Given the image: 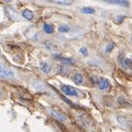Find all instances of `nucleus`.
I'll list each match as a JSON object with an SVG mask.
<instances>
[{"mask_svg":"<svg viewBox=\"0 0 132 132\" xmlns=\"http://www.w3.org/2000/svg\"><path fill=\"white\" fill-rule=\"evenodd\" d=\"M44 46L46 47L47 50H50V51H53V50H55V46L53 45L51 42H45L44 43Z\"/></svg>","mask_w":132,"mask_h":132,"instance_id":"nucleus-19","label":"nucleus"},{"mask_svg":"<svg viewBox=\"0 0 132 132\" xmlns=\"http://www.w3.org/2000/svg\"><path fill=\"white\" fill-rule=\"evenodd\" d=\"M0 77L7 78V79H11V78L14 77V74L11 69H9L8 67H6L5 65H2L1 63H0Z\"/></svg>","mask_w":132,"mask_h":132,"instance_id":"nucleus-1","label":"nucleus"},{"mask_svg":"<svg viewBox=\"0 0 132 132\" xmlns=\"http://www.w3.org/2000/svg\"><path fill=\"white\" fill-rule=\"evenodd\" d=\"M59 31L61 33H68V32H71V27L68 24H61L59 27Z\"/></svg>","mask_w":132,"mask_h":132,"instance_id":"nucleus-13","label":"nucleus"},{"mask_svg":"<svg viewBox=\"0 0 132 132\" xmlns=\"http://www.w3.org/2000/svg\"><path fill=\"white\" fill-rule=\"evenodd\" d=\"M56 3V5H62V6H69L72 5V1H61V0H56V1H52Z\"/></svg>","mask_w":132,"mask_h":132,"instance_id":"nucleus-17","label":"nucleus"},{"mask_svg":"<svg viewBox=\"0 0 132 132\" xmlns=\"http://www.w3.org/2000/svg\"><path fill=\"white\" fill-rule=\"evenodd\" d=\"M131 42H132V35H131Z\"/></svg>","mask_w":132,"mask_h":132,"instance_id":"nucleus-24","label":"nucleus"},{"mask_svg":"<svg viewBox=\"0 0 132 132\" xmlns=\"http://www.w3.org/2000/svg\"><path fill=\"white\" fill-rule=\"evenodd\" d=\"M98 88L101 90V92H107V90L110 89V82L108 79H106V78H100L98 81Z\"/></svg>","mask_w":132,"mask_h":132,"instance_id":"nucleus-4","label":"nucleus"},{"mask_svg":"<svg viewBox=\"0 0 132 132\" xmlns=\"http://www.w3.org/2000/svg\"><path fill=\"white\" fill-rule=\"evenodd\" d=\"M39 67H40L41 71H42L43 73H45V74L50 73V71H51V66H50V64L46 63V62H41Z\"/></svg>","mask_w":132,"mask_h":132,"instance_id":"nucleus-7","label":"nucleus"},{"mask_svg":"<svg viewBox=\"0 0 132 132\" xmlns=\"http://www.w3.org/2000/svg\"><path fill=\"white\" fill-rule=\"evenodd\" d=\"M122 20H123V16H116V20H114V22H117V23H120V21L122 22Z\"/></svg>","mask_w":132,"mask_h":132,"instance_id":"nucleus-21","label":"nucleus"},{"mask_svg":"<svg viewBox=\"0 0 132 132\" xmlns=\"http://www.w3.org/2000/svg\"><path fill=\"white\" fill-rule=\"evenodd\" d=\"M32 86H33V88H34L35 90H39V92H43V90H44V85L41 81H39V80H34V81H33Z\"/></svg>","mask_w":132,"mask_h":132,"instance_id":"nucleus-9","label":"nucleus"},{"mask_svg":"<svg viewBox=\"0 0 132 132\" xmlns=\"http://www.w3.org/2000/svg\"><path fill=\"white\" fill-rule=\"evenodd\" d=\"M59 72H60V74H62V75H67L69 73V67L66 65H62V66H60Z\"/></svg>","mask_w":132,"mask_h":132,"instance_id":"nucleus-15","label":"nucleus"},{"mask_svg":"<svg viewBox=\"0 0 132 132\" xmlns=\"http://www.w3.org/2000/svg\"><path fill=\"white\" fill-rule=\"evenodd\" d=\"M22 15H23V18L27 20H32L34 18V13H33L30 9H24L22 11Z\"/></svg>","mask_w":132,"mask_h":132,"instance_id":"nucleus-8","label":"nucleus"},{"mask_svg":"<svg viewBox=\"0 0 132 132\" xmlns=\"http://www.w3.org/2000/svg\"><path fill=\"white\" fill-rule=\"evenodd\" d=\"M61 90L63 92L66 96H71V97H76L78 96V92L77 89H75L72 86H67V85H62Z\"/></svg>","mask_w":132,"mask_h":132,"instance_id":"nucleus-2","label":"nucleus"},{"mask_svg":"<svg viewBox=\"0 0 132 132\" xmlns=\"http://www.w3.org/2000/svg\"><path fill=\"white\" fill-rule=\"evenodd\" d=\"M74 81H75L77 85L84 84V77H82V75L80 73H76L75 75H74Z\"/></svg>","mask_w":132,"mask_h":132,"instance_id":"nucleus-10","label":"nucleus"},{"mask_svg":"<svg viewBox=\"0 0 132 132\" xmlns=\"http://www.w3.org/2000/svg\"><path fill=\"white\" fill-rule=\"evenodd\" d=\"M0 98H1V93H0Z\"/></svg>","mask_w":132,"mask_h":132,"instance_id":"nucleus-23","label":"nucleus"},{"mask_svg":"<svg viewBox=\"0 0 132 132\" xmlns=\"http://www.w3.org/2000/svg\"><path fill=\"white\" fill-rule=\"evenodd\" d=\"M130 61H131V63H132V56H130V59H129Z\"/></svg>","mask_w":132,"mask_h":132,"instance_id":"nucleus-22","label":"nucleus"},{"mask_svg":"<svg viewBox=\"0 0 132 132\" xmlns=\"http://www.w3.org/2000/svg\"><path fill=\"white\" fill-rule=\"evenodd\" d=\"M113 47H114L113 43H109V44H107V45H106V48H105V52H106V53H110V52L113 50Z\"/></svg>","mask_w":132,"mask_h":132,"instance_id":"nucleus-18","label":"nucleus"},{"mask_svg":"<svg viewBox=\"0 0 132 132\" xmlns=\"http://www.w3.org/2000/svg\"><path fill=\"white\" fill-rule=\"evenodd\" d=\"M43 30H44L45 33H47V34H52V33L54 32V28H53L51 24H48V23H44Z\"/></svg>","mask_w":132,"mask_h":132,"instance_id":"nucleus-14","label":"nucleus"},{"mask_svg":"<svg viewBox=\"0 0 132 132\" xmlns=\"http://www.w3.org/2000/svg\"><path fill=\"white\" fill-rule=\"evenodd\" d=\"M80 12L81 13H86V14H94L95 9L92 7H82V8H80Z\"/></svg>","mask_w":132,"mask_h":132,"instance_id":"nucleus-12","label":"nucleus"},{"mask_svg":"<svg viewBox=\"0 0 132 132\" xmlns=\"http://www.w3.org/2000/svg\"><path fill=\"white\" fill-rule=\"evenodd\" d=\"M109 3H112V5H119V6H128L129 3L128 1H120V0H109Z\"/></svg>","mask_w":132,"mask_h":132,"instance_id":"nucleus-16","label":"nucleus"},{"mask_svg":"<svg viewBox=\"0 0 132 132\" xmlns=\"http://www.w3.org/2000/svg\"><path fill=\"white\" fill-rule=\"evenodd\" d=\"M117 120L121 126L128 128V129H132V121L129 118L125 117V116H117Z\"/></svg>","mask_w":132,"mask_h":132,"instance_id":"nucleus-3","label":"nucleus"},{"mask_svg":"<svg viewBox=\"0 0 132 132\" xmlns=\"http://www.w3.org/2000/svg\"><path fill=\"white\" fill-rule=\"evenodd\" d=\"M50 114H51L54 119H56V120H59V121H61V122H65V121H66V117H65L63 113L59 112L57 110L50 109Z\"/></svg>","mask_w":132,"mask_h":132,"instance_id":"nucleus-5","label":"nucleus"},{"mask_svg":"<svg viewBox=\"0 0 132 132\" xmlns=\"http://www.w3.org/2000/svg\"><path fill=\"white\" fill-rule=\"evenodd\" d=\"M84 34V31L80 30V29H74L72 30L71 34H69V38H77V36H80Z\"/></svg>","mask_w":132,"mask_h":132,"instance_id":"nucleus-11","label":"nucleus"},{"mask_svg":"<svg viewBox=\"0 0 132 132\" xmlns=\"http://www.w3.org/2000/svg\"><path fill=\"white\" fill-rule=\"evenodd\" d=\"M79 52H80V54L84 55V56H87V55H88V50L86 48V47H81V48L79 50Z\"/></svg>","mask_w":132,"mask_h":132,"instance_id":"nucleus-20","label":"nucleus"},{"mask_svg":"<svg viewBox=\"0 0 132 132\" xmlns=\"http://www.w3.org/2000/svg\"><path fill=\"white\" fill-rule=\"evenodd\" d=\"M119 64L121 65L122 68H130V65H131V61L129 59H125L123 56H119Z\"/></svg>","mask_w":132,"mask_h":132,"instance_id":"nucleus-6","label":"nucleus"}]
</instances>
